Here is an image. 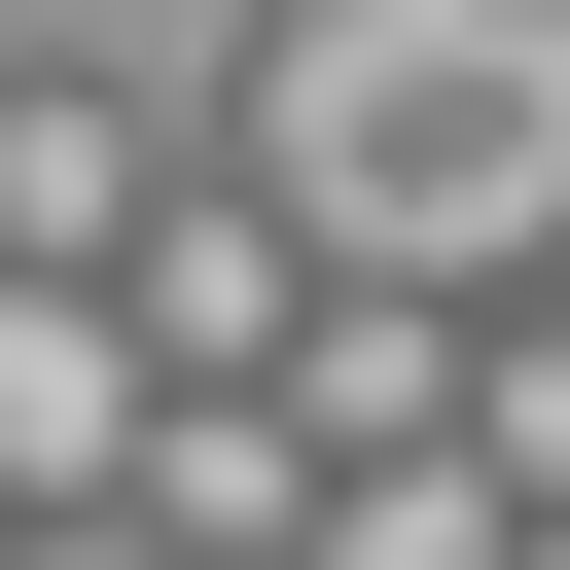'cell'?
Masks as SVG:
<instances>
[{
  "instance_id": "obj_1",
  "label": "cell",
  "mask_w": 570,
  "mask_h": 570,
  "mask_svg": "<svg viewBox=\"0 0 570 570\" xmlns=\"http://www.w3.org/2000/svg\"><path fill=\"white\" fill-rule=\"evenodd\" d=\"M107 285H142V356H178V392H285V356H321L285 178H142V249H107Z\"/></svg>"
},
{
  "instance_id": "obj_7",
  "label": "cell",
  "mask_w": 570,
  "mask_h": 570,
  "mask_svg": "<svg viewBox=\"0 0 570 570\" xmlns=\"http://www.w3.org/2000/svg\"><path fill=\"white\" fill-rule=\"evenodd\" d=\"M0 570H36V534H0Z\"/></svg>"
},
{
  "instance_id": "obj_6",
  "label": "cell",
  "mask_w": 570,
  "mask_h": 570,
  "mask_svg": "<svg viewBox=\"0 0 570 570\" xmlns=\"http://www.w3.org/2000/svg\"><path fill=\"white\" fill-rule=\"evenodd\" d=\"M463 428H499V499H570V321H534V356H463Z\"/></svg>"
},
{
  "instance_id": "obj_4",
  "label": "cell",
  "mask_w": 570,
  "mask_h": 570,
  "mask_svg": "<svg viewBox=\"0 0 570 570\" xmlns=\"http://www.w3.org/2000/svg\"><path fill=\"white\" fill-rule=\"evenodd\" d=\"M534 499H499V428H356L321 463V570H499Z\"/></svg>"
},
{
  "instance_id": "obj_3",
  "label": "cell",
  "mask_w": 570,
  "mask_h": 570,
  "mask_svg": "<svg viewBox=\"0 0 570 570\" xmlns=\"http://www.w3.org/2000/svg\"><path fill=\"white\" fill-rule=\"evenodd\" d=\"M142 570H249V534H321V392H142Z\"/></svg>"
},
{
  "instance_id": "obj_5",
  "label": "cell",
  "mask_w": 570,
  "mask_h": 570,
  "mask_svg": "<svg viewBox=\"0 0 570 570\" xmlns=\"http://www.w3.org/2000/svg\"><path fill=\"white\" fill-rule=\"evenodd\" d=\"M0 249L107 285V249H142V107H0Z\"/></svg>"
},
{
  "instance_id": "obj_2",
  "label": "cell",
  "mask_w": 570,
  "mask_h": 570,
  "mask_svg": "<svg viewBox=\"0 0 570 570\" xmlns=\"http://www.w3.org/2000/svg\"><path fill=\"white\" fill-rule=\"evenodd\" d=\"M142 392H178V356H142V285L0 249V499H107V463H142Z\"/></svg>"
}]
</instances>
